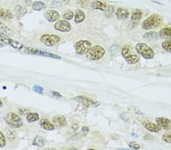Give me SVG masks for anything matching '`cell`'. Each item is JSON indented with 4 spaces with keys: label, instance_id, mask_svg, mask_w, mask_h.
I'll use <instances>...</instances> for the list:
<instances>
[{
    "label": "cell",
    "instance_id": "5b68a950",
    "mask_svg": "<svg viewBox=\"0 0 171 150\" xmlns=\"http://www.w3.org/2000/svg\"><path fill=\"white\" fill-rule=\"evenodd\" d=\"M25 54H30V55H34V56H44L48 57V58H55V59H61V57L58 56V55L53 54V53L47 52L46 51H43V50L37 49L35 48L32 47H26L25 51H24Z\"/></svg>",
    "mask_w": 171,
    "mask_h": 150
},
{
    "label": "cell",
    "instance_id": "ab89813d",
    "mask_svg": "<svg viewBox=\"0 0 171 150\" xmlns=\"http://www.w3.org/2000/svg\"><path fill=\"white\" fill-rule=\"evenodd\" d=\"M60 2L58 1H53V2H52V6L53 7H59L60 6Z\"/></svg>",
    "mask_w": 171,
    "mask_h": 150
},
{
    "label": "cell",
    "instance_id": "484cf974",
    "mask_svg": "<svg viewBox=\"0 0 171 150\" xmlns=\"http://www.w3.org/2000/svg\"><path fill=\"white\" fill-rule=\"evenodd\" d=\"M33 145L34 146H39V147H43L45 145V140L42 138L41 136H37L33 141Z\"/></svg>",
    "mask_w": 171,
    "mask_h": 150
},
{
    "label": "cell",
    "instance_id": "603a6c76",
    "mask_svg": "<svg viewBox=\"0 0 171 150\" xmlns=\"http://www.w3.org/2000/svg\"><path fill=\"white\" fill-rule=\"evenodd\" d=\"M13 40L14 39L10 38L6 34H5V33H3L2 31H0V41H2L3 43L10 45V46H11Z\"/></svg>",
    "mask_w": 171,
    "mask_h": 150
},
{
    "label": "cell",
    "instance_id": "3957f363",
    "mask_svg": "<svg viewBox=\"0 0 171 150\" xmlns=\"http://www.w3.org/2000/svg\"><path fill=\"white\" fill-rule=\"evenodd\" d=\"M106 53V50L104 47L101 46H93L88 50V52L86 53V58L91 61H96L102 58Z\"/></svg>",
    "mask_w": 171,
    "mask_h": 150
},
{
    "label": "cell",
    "instance_id": "8992f818",
    "mask_svg": "<svg viewBox=\"0 0 171 150\" xmlns=\"http://www.w3.org/2000/svg\"><path fill=\"white\" fill-rule=\"evenodd\" d=\"M74 48L78 55H85L91 48V43L88 40L81 39L74 45Z\"/></svg>",
    "mask_w": 171,
    "mask_h": 150
},
{
    "label": "cell",
    "instance_id": "74e56055",
    "mask_svg": "<svg viewBox=\"0 0 171 150\" xmlns=\"http://www.w3.org/2000/svg\"><path fill=\"white\" fill-rule=\"evenodd\" d=\"M81 132H82L83 136H86L89 132L88 127H87V126H84V127H82V129H81Z\"/></svg>",
    "mask_w": 171,
    "mask_h": 150
},
{
    "label": "cell",
    "instance_id": "ee69618b",
    "mask_svg": "<svg viewBox=\"0 0 171 150\" xmlns=\"http://www.w3.org/2000/svg\"><path fill=\"white\" fill-rule=\"evenodd\" d=\"M4 46V44L2 43H0V47H3Z\"/></svg>",
    "mask_w": 171,
    "mask_h": 150
},
{
    "label": "cell",
    "instance_id": "b9f144b4",
    "mask_svg": "<svg viewBox=\"0 0 171 150\" xmlns=\"http://www.w3.org/2000/svg\"><path fill=\"white\" fill-rule=\"evenodd\" d=\"M72 127H74V129L75 130H77V128H78V125H72Z\"/></svg>",
    "mask_w": 171,
    "mask_h": 150
},
{
    "label": "cell",
    "instance_id": "7a4b0ae2",
    "mask_svg": "<svg viewBox=\"0 0 171 150\" xmlns=\"http://www.w3.org/2000/svg\"><path fill=\"white\" fill-rule=\"evenodd\" d=\"M5 121L12 128H20L23 126V121L18 114L10 111L5 117Z\"/></svg>",
    "mask_w": 171,
    "mask_h": 150
},
{
    "label": "cell",
    "instance_id": "7402d4cb",
    "mask_svg": "<svg viewBox=\"0 0 171 150\" xmlns=\"http://www.w3.org/2000/svg\"><path fill=\"white\" fill-rule=\"evenodd\" d=\"M159 36L163 39H171V27H165L159 32Z\"/></svg>",
    "mask_w": 171,
    "mask_h": 150
},
{
    "label": "cell",
    "instance_id": "4dcf8cb0",
    "mask_svg": "<svg viewBox=\"0 0 171 150\" xmlns=\"http://www.w3.org/2000/svg\"><path fill=\"white\" fill-rule=\"evenodd\" d=\"M75 16V14L72 11H71V10H69V11H66L65 13L63 14V15H62V17H63V18L65 19L66 20H71V19L73 18V17Z\"/></svg>",
    "mask_w": 171,
    "mask_h": 150
},
{
    "label": "cell",
    "instance_id": "836d02e7",
    "mask_svg": "<svg viewBox=\"0 0 171 150\" xmlns=\"http://www.w3.org/2000/svg\"><path fill=\"white\" fill-rule=\"evenodd\" d=\"M6 145V138H5L4 134H2V132L0 131V148L4 147Z\"/></svg>",
    "mask_w": 171,
    "mask_h": 150
},
{
    "label": "cell",
    "instance_id": "f1b7e54d",
    "mask_svg": "<svg viewBox=\"0 0 171 150\" xmlns=\"http://www.w3.org/2000/svg\"><path fill=\"white\" fill-rule=\"evenodd\" d=\"M115 12V7L113 6H106L105 9V15L106 17H110L113 13Z\"/></svg>",
    "mask_w": 171,
    "mask_h": 150
},
{
    "label": "cell",
    "instance_id": "ac0fdd59",
    "mask_svg": "<svg viewBox=\"0 0 171 150\" xmlns=\"http://www.w3.org/2000/svg\"><path fill=\"white\" fill-rule=\"evenodd\" d=\"M40 125H41V127H43V129H45V130H54V128H55V127H54L53 124L46 118L41 119V122H40Z\"/></svg>",
    "mask_w": 171,
    "mask_h": 150
},
{
    "label": "cell",
    "instance_id": "4316f807",
    "mask_svg": "<svg viewBox=\"0 0 171 150\" xmlns=\"http://www.w3.org/2000/svg\"><path fill=\"white\" fill-rule=\"evenodd\" d=\"M144 39L148 40H157L158 38V34L157 32H148L144 35Z\"/></svg>",
    "mask_w": 171,
    "mask_h": 150
},
{
    "label": "cell",
    "instance_id": "30bf717a",
    "mask_svg": "<svg viewBox=\"0 0 171 150\" xmlns=\"http://www.w3.org/2000/svg\"><path fill=\"white\" fill-rule=\"evenodd\" d=\"M54 28L60 32H69L71 30V25L66 20H61L55 24Z\"/></svg>",
    "mask_w": 171,
    "mask_h": 150
},
{
    "label": "cell",
    "instance_id": "ffe728a7",
    "mask_svg": "<svg viewBox=\"0 0 171 150\" xmlns=\"http://www.w3.org/2000/svg\"><path fill=\"white\" fill-rule=\"evenodd\" d=\"M0 18H2L4 20H10V19L13 18V15L10 10L0 8Z\"/></svg>",
    "mask_w": 171,
    "mask_h": 150
},
{
    "label": "cell",
    "instance_id": "9c48e42d",
    "mask_svg": "<svg viewBox=\"0 0 171 150\" xmlns=\"http://www.w3.org/2000/svg\"><path fill=\"white\" fill-rule=\"evenodd\" d=\"M74 100H76L78 102L81 103L84 106H86L87 108L88 107L92 106V107H98L100 105V102H98L97 101H95V100L90 99V98L87 97V96H77V97L74 98Z\"/></svg>",
    "mask_w": 171,
    "mask_h": 150
},
{
    "label": "cell",
    "instance_id": "277c9868",
    "mask_svg": "<svg viewBox=\"0 0 171 150\" xmlns=\"http://www.w3.org/2000/svg\"><path fill=\"white\" fill-rule=\"evenodd\" d=\"M135 49L145 59H152L154 57V50L144 43H139L136 45Z\"/></svg>",
    "mask_w": 171,
    "mask_h": 150
},
{
    "label": "cell",
    "instance_id": "52a82bcc",
    "mask_svg": "<svg viewBox=\"0 0 171 150\" xmlns=\"http://www.w3.org/2000/svg\"><path fill=\"white\" fill-rule=\"evenodd\" d=\"M122 55H123L124 59L129 65H135V64L139 62V57L135 54H132L131 52L129 47H128L127 46H124L122 49Z\"/></svg>",
    "mask_w": 171,
    "mask_h": 150
},
{
    "label": "cell",
    "instance_id": "7bdbcfd3",
    "mask_svg": "<svg viewBox=\"0 0 171 150\" xmlns=\"http://www.w3.org/2000/svg\"><path fill=\"white\" fill-rule=\"evenodd\" d=\"M3 106V104H2V102L1 101V99H0V108H1V107H2Z\"/></svg>",
    "mask_w": 171,
    "mask_h": 150
},
{
    "label": "cell",
    "instance_id": "e575fe53",
    "mask_svg": "<svg viewBox=\"0 0 171 150\" xmlns=\"http://www.w3.org/2000/svg\"><path fill=\"white\" fill-rule=\"evenodd\" d=\"M129 146L131 149H139L141 148V146L139 143L135 142H130L129 143Z\"/></svg>",
    "mask_w": 171,
    "mask_h": 150
},
{
    "label": "cell",
    "instance_id": "d590c367",
    "mask_svg": "<svg viewBox=\"0 0 171 150\" xmlns=\"http://www.w3.org/2000/svg\"><path fill=\"white\" fill-rule=\"evenodd\" d=\"M33 89H34V92L37 93H39V94H42L43 93V87H40V86H38V85H34V87H33Z\"/></svg>",
    "mask_w": 171,
    "mask_h": 150
},
{
    "label": "cell",
    "instance_id": "5bb4252c",
    "mask_svg": "<svg viewBox=\"0 0 171 150\" xmlns=\"http://www.w3.org/2000/svg\"><path fill=\"white\" fill-rule=\"evenodd\" d=\"M53 121L54 125H56L58 127H63L67 125L68 122L66 118L62 115H57V116L54 117L53 119Z\"/></svg>",
    "mask_w": 171,
    "mask_h": 150
},
{
    "label": "cell",
    "instance_id": "e0dca14e",
    "mask_svg": "<svg viewBox=\"0 0 171 150\" xmlns=\"http://www.w3.org/2000/svg\"><path fill=\"white\" fill-rule=\"evenodd\" d=\"M14 10H15L14 11H15V16L17 17L18 19L22 18V17L24 16V15L27 14V10H26V8L22 7V6H20V5H18V6H15Z\"/></svg>",
    "mask_w": 171,
    "mask_h": 150
},
{
    "label": "cell",
    "instance_id": "d4e9b609",
    "mask_svg": "<svg viewBox=\"0 0 171 150\" xmlns=\"http://www.w3.org/2000/svg\"><path fill=\"white\" fill-rule=\"evenodd\" d=\"M39 118H40L39 115L36 112L29 113L28 115H27V117H26V119H27V120L29 122V123L35 122L37 121V120H39Z\"/></svg>",
    "mask_w": 171,
    "mask_h": 150
},
{
    "label": "cell",
    "instance_id": "d6986e66",
    "mask_svg": "<svg viewBox=\"0 0 171 150\" xmlns=\"http://www.w3.org/2000/svg\"><path fill=\"white\" fill-rule=\"evenodd\" d=\"M142 18V11L140 9H135L132 14L131 20L133 23H138Z\"/></svg>",
    "mask_w": 171,
    "mask_h": 150
},
{
    "label": "cell",
    "instance_id": "7c38bea8",
    "mask_svg": "<svg viewBox=\"0 0 171 150\" xmlns=\"http://www.w3.org/2000/svg\"><path fill=\"white\" fill-rule=\"evenodd\" d=\"M44 17L49 22H55L59 18V14L56 10L50 9L44 14Z\"/></svg>",
    "mask_w": 171,
    "mask_h": 150
},
{
    "label": "cell",
    "instance_id": "44dd1931",
    "mask_svg": "<svg viewBox=\"0 0 171 150\" xmlns=\"http://www.w3.org/2000/svg\"><path fill=\"white\" fill-rule=\"evenodd\" d=\"M85 19V13H84L81 10H79V9L76 10V14H75V19H74L75 22H76V24L81 23Z\"/></svg>",
    "mask_w": 171,
    "mask_h": 150
},
{
    "label": "cell",
    "instance_id": "8fae6325",
    "mask_svg": "<svg viewBox=\"0 0 171 150\" xmlns=\"http://www.w3.org/2000/svg\"><path fill=\"white\" fill-rule=\"evenodd\" d=\"M142 125L146 130H148V131L152 133L159 132L160 131V129H161L159 125H155V124H154L151 121H148V120H144V121H143Z\"/></svg>",
    "mask_w": 171,
    "mask_h": 150
},
{
    "label": "cell",
    "instance_id": "6da1fadb",
    "mask_svg": "<svg viewBox=\"0 0 171 150\" xmlns=\"http://www.w3.org/2000/svg\"><path fill=\"white\" fill-rule=\"evenodd\" d=\"M162 17L158 14H154L151 16L148 17L143 21L142 27L144 30H151V29H154L160 26L162 23Z\"/></svg>",
    "mask_w": 171,
    "mask_h": 150
},
{
    "label": "cell",
    "instance_id": "83f0119b",
    "mask_svg": "<svg viewBox=\"0 0 171 150\" xmlns=\"http://www.w3.org/2000/svg\"><path fill=\"white\" fill-rule=\"evenodd\" d=\"M0 30L2 31L3 33H5V34H6L7 35H8H8H11V34H12V31L11 30V29H10L8 27H7L6 25L2 23L1 21H0Z\"/></svg>",
    "mask_w": 171,
    "mask_h": 150
},
{
    "label": "cell",
    "instance_id": "ba28073f",
    "mask_svg": "<svg viewBox=\"0 0 171 150\" xmlns=\"http://www.w3.org/2000/svg\"><path fill=\"white\" fill-rule=\"evenodd\" d=\"M61 39L55 34H43L41 37V42L47 46H53L60 42Z\"/></svg>",
    "mask_w": 171,
    "mask_h": 150
},
{
    "label": "cell",
    "instance_id": "f35d334b",
    "mask_svg": "<svg viewBox=\"0 0 171 150\" xmlns=\"http://www.w3.org/2000/svg\"><path fill=\"white\" fill-rule=\"evenodd\" d=\"M50 93V95H51V96H54V97H57V98L62 97V95H61L60 93H59L58 92H55V91H51Z\"/></svg>",
    "mask_w": 171,
    "mask_h": 150
},
{
    "label": "cell",
    "instance_id": "cb8c5ba5",
    "mask_svg": "<svg viewBox=\"0 0 171 150\" xmlns=\"http://www.w3.org/2000/svg\"><path fill=\"white\" fill-rule=\"evenodd\" d=\"M46 5L41 1H37L32 4V8L34 11H41L42 9L45 8Z\"/></svg>",
    "mask_w": 171,
    "mask_h": 150
},
{
    "label": "cell",
    "instance_id": "4fadbf2b",
    "mask_svg": "<svg viewBox=\"0 0 171 150\" xmlns=\"http://www.w3.org/2000/svg\"><path fill=\"white\" fill-rule=\"evenodd\" d=\"M156 122L158 125L160 126V128L165 129V130H168L171 127V121L168 118H156Z\"/></svg>",
    "mask_w": 171,
    "mask_h": 150
},
{
    "label": "cell",
    "instance_id": "f546056e",
    "mask_svg": "<svg viewBox=\"0 0 171 150\" xmlns=\"http://www.w3.org/2000/svg\"><path fill=\"white\" fill-rule=\"evenodd\" d=\"M161 46L165 51L171 53V40H167L163 42L161 44Z\"/></svg>",
    "mask_w": 171,
    "mask_h": 150
},
{
    "label": "cell",
    "instance_id": "8d00e7d4",
    "mask_svg": "<svg viewBox=\"0 0 171 150\" xmlns=\"http://www.w3.org/2000/svg\"><path fill=\"white\" fill-rule=\"evenodd\" d=\"M77 3L81 7H85L88 3V0H77Z\"/></svg>",
    "mask_w": 171,
    "mask_h": 150
},
{
    "label": "cell",
    "instance_id": "d6a6232c",
    "mask_svg": "<svg viewBox=\"0 0 171 150\" xmlns=\"http://www.w3.org/2000/svg\"><path fill=\"white\" fill-rule=\"evenodd\" d=\"M163 140L165 141L166 143H171V130L167 132L163 136Z\"/></svg>",
    "mask_w": 171,
    "mask_h": 150
},
{
    "label": "cell",
    "instance_id": "60d3db41",
    "mask_svg": "<svg viewBox=\"0 0 171 150\" xmlns=\"http://www.w3.org/2000/svg\"><path fill=\"white\" fill-rule=\"evenodd\" d=\"M111 139L118 140V139H120V137L119 135H116V134H112V135H111Z\"/></svg>",
    "mask_w": 171,
    "mask_h": 150
},
{
    "label": "cell",
    "instance_id": "9a60e30c",
    "mask_svg": "<svg viewBox=\"0 0 171 150\" xmlns=\"http://www.w3.org/2000/svg\"><path fill=\"white\" fill-rule=\"evenodd\" d=\"M129 16V12L127 9L123 8H119L116 11V17L119 20H125Z\"/></svg>",
    "mask_w": 171,
    "mask_h": 150
},
{
    "label": "cell",
    "instance_id": "2e32d148",
    "mask_svg": "<svg viewBox=\"0 0 171 150\" xmlns=\"http://www.w3.org/2000/svg\"><path fill=\"white\" fill-rule=\"evenodd\" d=\"M90 6L93 9L95 10H100V11H105L106 8V4L105 2H103L101 1H98V0H95L91 2Z\"/></svg>",
    "mask_w": 171,
    "mask_h": 150
},
{
    "label": "cell",
    "instance_id": "1f68e13d",
    "mask_svg": "<svg viewBox=\"0 0 171 150\" xmlns=\"http://www.w3.org/2000/svg\"><path fill=\"white\" fill-rule=\"evenodd\" d=\"M120 47L119 45H113L112 46H110L109 51L111 55H116L119 52H120Z\"/></svg>",
    "mask_w": 171,
    "mask_h": 150
}]
</instances>
